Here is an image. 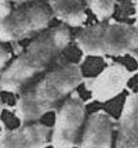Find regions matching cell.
Wrapping results in <instances>:
<instances>
[{
	"label": "cell",
	"mask_w": 138,
	"mask_h": 148,
	"mask_svg": "<svg viewBox=\"0 0 138 148\" xmlns=\"http://www.w3.org/2000/svg\"><path fill=\"white\" fill-rule=\"evenodd\" d=\"M72 35L66 25H58L39 35L0 75V90L21 93L46 72L69 47Z\"/></svg>",
	"instance_id": "obj_1"
},
{
	"label": "cell",
	"mask_w": 138,
	"mask_h": 148,
	"mask_svg": "<svg viewBox=\"0 0 138 148\" xmlns=\"http://www.w3.org/2000/svg\"><path fill=\"white\" fill-rule=\"evenodd\" d=\"M83 82L84 76L79 64L59 65L22 91L14 105V115L21 125L36 122L55 110Z\"/></svg>",
	"instance_id": "obj_2"
},
{
	"label": "cell",
	"mask_w": 138,
	"mask_h": 148,
	"mask_svg": "<svg viewBox=\"0 0 138 148\" xmlns=\"http://www.w3.org/2000/svg\"><path fill=\"white\" fill-rule=\"evenodd\" d=\"M75 45L83 57H115L138 50V26L130 24H95L80 31Z\"/></svg>",
	"instance_id": "obj_3"
},
{
	"label": "cell",
	"mask_w": 138,
	"mask_h": 148,
	"mask_svg": "<svg viewBox=\"0 0 138 148\" xmlns=\"http://www.w3.org/2000/svg\"><path fill=\"white\" fill-rule=\"evenodd\" d=\"M53 13L43 3L15 8L0 18V43H11L44 31L53 19Z\"/></svg>",
	"instance_id": "obj_4"
},
{
	"label": "cell",
	"mask_w": 138,
	"mask_h": 148,
	"mask_svg": "<svg viewBox=\"0 0 138 148\" xmlns=\"http://www.w3.org/2000/svg\"><path fill=\"white\" fill-rule=\"evenodd\" d=\"M86 121V104L73 91L55 112L50 144L53 148H75Z\"/></svg>",
	"instance_id": "obj_5"
},
{
	"label": "cell",
	"mask_w": 138,
	"mask_h": 148,
	"mask_svg": "<svg viewBox=\"0 0 138 148\" xmlns=\"http://www.w3.org/2000/svg\"><path fill=\"white\" fill-rule=\"evenodd\" d=\"M131 75L123 64L113 62L105 66L97 76L84 79L86 89L90 91L94 101L108 103L124 91Z\"/></svg>",
	"instance_id": "obj_6"
},
{
	"label": "cell",
	"mask_w": 138,
	"mask_h": 148,
	"mask_svg": "<svg viewBox=\"0 0 138 148\" xmlns=\"http://www.w3.org/2000/svg\"><path fill=\"white\" fill-rule=\"evenodd\" d=\"M51 127L41 123H28L0 134V148H46L50 144Z\"/></svg>",
	"instance_id": "obj_7"
},
{
	"label": "cell",
	"mask_w": 138,
	"mask_h": 148,
	"mask_svg": "<svg viewBox=\"0 0 138 148\" xmlns=\"http://www.w3.org/2000/svg\"><path fill=\"white\" fill-rule=\"evenodd\" d=\"M115 148H138V91L126 97L118 121Z\"/></svg>",
	"instance_id": "obj_8"
},
{
	"label": "cell",
	"mask_w": 138,
	"mask_h": 148,
	"mask_svg": "<svg viewBox=\"0 0 138 148\" xmlns=\"http://www.w3.org/2000/svg\"><path fill=\"white\" fill-rule=\"evenodd\" d=\"M113 119L105 111H97L87 119L79 148H112Z\"/></svg>",
	"instance_id": "obj_9"
},
{
	"label": "cell",
	"mask_w": 138,
	"mask_h": 148,
	"mask_svg": "<svg viewBox=\"0 0 138 148\" xmlns=\"http://www.w3.org/2000/svg\"><path fill=\"white\" fill-rule=\"evenodd\" d=\"M53 15L64 25L77 28L84 24L86 14L84 0H46Z\"/></svg>",
	"instance_id": "obj_10"
},
{
	"label": "cell",
	"mask_w": 138,
	"mask_h": 148,
	"mask_svg": "<svg viewBox=\"0 0 138 148\" xmlns=\"http://www.w3.org/2000/svg\"><path fill=\"white\" fill-rule=\"evenodd\" d=\"M86 6L98 19H108L115 11V0H84Z\"/></svg>",
	"instance_id": "obj_11"
},
{
	"label": "cell",
	"mask_w": 138,
	"mask_h": 148,
	"mask_svg": "<svg viewBox=\"0 0 138 148\" xmlns=\"http://www.w3.org/2000/svg\"><path fill=\"white\" fill-rule=\"evenodd\" d=\"M11 60V53L10 50H7L6 47L3 46V43H0V69H3L8 61Z\"/></svg>",
	"instance_id": "obj_12"
},
{
	"label": "cell",
	"mask_w": 138,
	"mask_h": 148,
	"mask_svg": "<svg viewBox=\"0 0 138 148\" xmlns=\"http://www.w3.org/2000/svg\"><path fill=\"white\" fill-rule=\"evenodd\" d=\"M13 10V4L10 3V0H0V18L8 15Z\"/></svg>",
	"instance_id": "obj_13"
},
{
	"label": "cell",
	"mask_w": 138,
	"mask_h": 148,
	"mask_svg": "<svg viewBox=\"0 0 138 148\" xmlns=\"http://www.w3.org/2000/svg\"><path fill=\"white\" fill-rule=\"evenodd\" d=\"M35 0H10L11 4H17V6H22V4H28V3H32Z\"/></svg>",
	"instance_id": "obj_14"
},
{
	"label": "cell",
	"mask_w": 138,
	"mask_h": 148,
	"mask_svg": "<svg viewBox=\"0 0 138 148\" xmlns=\"http://www.w3.org/2000/svg\"><path fill=\"white\" fill-rule=\"evenodd\" d=\"M4 103H3V98H1V94H0V119H1V114H3V111H4Z\"/></svg>",
	"instance_id": "obj_15"
},
{
	"label": "cell",
	"mask_w": 138,
	"mask_h": 148,
	"mask_svg": "<svg viewBox=\"0 0 138 148\" xmlns=\"http://www.w3.org/2000/svg\"><path fill=\"white\" fill-rule=\"evenodd\" d=\"M135 21L138 24V0H135Z\"/></svg>",
	"instance_id": "obj_16"
},
{
	"label": "cell",
	"mask_w": 138,
	"mask_h": 148,
	"mask_svg": "<svg viewBox=\"0 0 138 148\" xmlns=\"http://www.w3.org/2000/svg\"><path fill=\"white\" fill-rule=\"evenodd\" d=\"M134 58H135V60H137V62H138V50L135 53H134Z\"/></svg>",
	"instance_id": "obj_17"
}]
</instances>
